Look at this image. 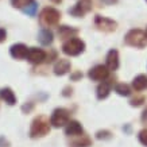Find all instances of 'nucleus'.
<instances>
[{
	"label": "nucleus",
	"mask_w": 147,
	"mask_h": 147,
	"mask_svg": "<svg viewBox=\"0 0 147 147\" xmlns=\"http://www.w3.org/2000/svg\"><path fill=\"white\" fill-rule=\"evenodd\" d=\"M50 132V123L45 116H38L31 123L30 127V136L31 138H40Z\"/></svg>",
	"instance_id": "f257e3e1"
},
{
	"label": "nucleus",
	"mask_w": 147,
	"mask_h": 147,
	"mask_svg": "<svg viewBox=\"0 0 147 147\" xmlns=\"http://www.w3.org/2000/svg\"><path fill=\"white\" fill-rule=\"evenodd\" d=\"M124 42H125V45H128V46L142 49V47H144L147 45V35H146V32H143L142 30L134 28V30H129L125 34Z\"/></svg>",
	"instance_id": "f03ea898"
},
{
	"label": "nucleus",
	"mask_w": 147,
	"mask_h": 147,
	"mask_svg": "<svg viewBox=\"0 0 147 147\" xmlns=\"http://www.w3.org/2000/svg\"><path fill=\"white\" fill-rule=\"evenodd\" d=\"M59 19H61V13H59L58 9L53 8V7H46V8H43L39 15L40 24L45 27L57 26L58 22H59Z\"/></svg>",
	"instance_id": "7ed1b4c3"
},
{
	"label": "nucleus",
	"mask_w": 147,
	"mask_h": 147,
	"mask_svg": "<svg viewBox=\"0 0 147 147\" xmlns=\"http://www.w3.org/2000/svg\"><path fill=\"white\" fill-rule=\"evenodd\" d=\"M84 50H85L84 40L78 39V38H70V39H67L62 46V51L66 54V55H70V57L80 55Z\"/></svg>",
	"instance_id": "20e7f679"
},
{
	"label": "nucleus",
	"mask_w": 147,
	"mask_h": 147,
	"mask_svg": "<svg viewBox=\"0 0 147 147\" xmlns=\"http://www.w3.org/2000/svg\"><path fill=\"white\" fill-rule=\"evenodd\" d=\"M69 119H70V113L67 109L65 108H57L54 109L53 115L50 117V124L55 127V128H59V127H63L69 123Z\"/></svg>",
	"instance_id": "39448f33"
},
{
	"label": "nucleus",
	"mask_w": 147,
	"mask_h": 147,
	"mask_svg": "<svg viewBox=\"0 0 147 147\" xmlns=\"http://www.w3.org/2000/svg\"><path fill=\"white\" fill-rule=\"evenodd\" d=\"M94 24L97 27L100 31H104V32H112L116 30V27H117V23L115 20H112V19H108L105 16H100L97 15L96 19H94Z\"/></svg>",
	"instance_id": "423d86ee"
},
{
	"label": "nucleus",
	"mask_w": 147,
	"mask_h": 147,
	"mask_svg": "<svg viewBox=\"0 0 147 147\" xmlns=\"http://www.w3.org/2000/svg\"><path fill=\"white\" fill-rule=\"evenodd\" d=\"M88 76L93 81H104L109 76V69L107 67V65H96L89 70Z\"/></svg>",
	"instance_id": "0eeeda50"
},
{
	"label": "nucleus",
	"mask_w": 147,
	"mask_h": 147,
	"mask_svg": "<svg viewBox=\"0 0 147 147\" xmlns=\"http://www.w3.org/2000/svg\"><path fill=\"white\" fill-rule=\"evenodd\" d=\"M90 9H92V0H78V3H77L69 12H70L73 16L80 18V16H84L85 13H88Z\"/></svg>",
	"instance_id": "6e6552de"
},
{
	"label": "nucleus",
	"mask_w": 147,
	"mask_h": 147,
	"mask_svg": "<svg viewBox=\"0 0 147 147\" xmlns=\"http://www.w3.org/2000/svg\"><path fill=\"white\" fill-rule=\"evenodd\" d=\"M26 58L28 62L34 63V65H38V63H42L46 59V53L42 49L31 47V49H28V53H27Z\"/></svg>",
	"instance_id": "1a4fd4ad"
},
{
	"label": "nucleus",
	"mask_w": 147,
	"mask_h": 147,
	"mask_svg": "<svg viewBox=\"0 0 147 147\" xmlns=\"http://www.w3.org/2000/svg\"><path fill=\"white\" fill-rule=\"evenodd\" d=\"M27 53H28V49L23 43H16V45H12L9 47V54L15 59H24L27 57Z\"/></svg>",
	"instance_id": "9d476101"
},
{
	"label": "nucleus",
	"mask_w": 147,
	"mask_h": 147,
	"mask_svg": "<svg viewBox=\"0 0 147 147\" xmlns=\"http://www.w3.org/2000/svg\"><path fill=\"white\" fill-rule=\"evenodd\" d=\"M82 132H84L82 125L80 124V121H77V120H69V123L65 127V134L67 136H78Z\"/></svg>",
	"instance_id": "9b49d317"
},
{
	"label": "nucleus",
	"mask_w": 147,
	"mask_h": 147,
	"mask_svg": "<svg viewBox=\"0 0 147 147\" xmlns=\"http://www.w3.org/2000/svg\"><path fill=\"white\" fill-rule=\"evenodd\" d=\"M107 67L109 70H116L119 67V53L117 50L112 49L107 54Z\"/></svg>",
	"instance_id": "f8f14e48"
},
{
	"label": "nucleus",
	"mask_w": 147,
	"mask_h": 147,
	"mask_svg": "<svg viewBox=\"0 0 147 147\" xmlns=\"http://www.w3.org/2000/svg\"><path fill=\"white\" fill-rule=\"evenodd\" d=\"M70 70V61L69 59H58V62L54 65V73L57 74V76H63V74H66L67 71Z\"/></svg>",
	"instance_id": "ddd939ff"
},
{
	"label": "nucleus",
	"mask_w": 147,
	"mask_h": 147,
	"mask_svg": "<svg viewBox=\"0 0 147 147\" xmlns=\"http://www.w3.org/2000/svg\"><path fill=\"white\" fill-rule=\"evenodd\" d=\"M0 98L5 101L8 105H13V104H16V96L15 93L12 92L11 88L8 86H5V88H1L0 89Z\"/></svg>",
	"instance_id": "4468645a"
},
{
	"label": "nucleus",
	"mask_w": 147,
	"mask_h": 147,
	"mask_svg": "<svg viewBox=\"0 0 147 147\" xmlns=\"http://www.w3.org/2000/svg\"><path fill=\"white\" fill-rule=\"evenodd\" d=\"M112 88V82L111 81H102L101 84L97 86V98L98 100H104V98L108 97V94L111 92Z\"/></svg>",
	"instance_id": "2eb2a0df"
},
{
	"label": "nucleus",
	"mask_w": 147,
	"mask_h": 147,
	"mask_svg": "<svg viewBox=\"0 0 147 147\" xmlns=\"http://www.w3.org/2000/svg\"><path fill=\"white\" fill-rule=\"evenodd\" d=\"M78 30L77 28H73V27H69V26H61L58 28V35L61 39H70L73 36L76 35Z\"/></svg>",
	"instance_id": "dca6fc26"
},
{
	"label": "nucleus",
	"mask_w": 147,
	"mask_h": 147,
	"mask_svg": "<svg viewBox=\"0 0 147 147\" xmlns=\"http://www.w3.org/2000/svg\"><path fill=\"white\" fill-rule=\"evenodd\" d=\"M38 39H39V42L42 45H45V46L51 45V42H53V32L50 31L49 28H42L39 31Z\"/></svg>",
	"instance_id": "f3484780"
},
{
	"label": "nucleus",
	"mask_w": 147,
	"mask_h": 147,
	"mask_svg": "<svg viewBox=\"0 0 147 147\" xmlns=\"http://www.w3.org/2000/svg\"><path fill=\"white\" fill-rule=\"evenodd\" d=\"M132 86L135 90H143L147 88V76L144 74H139L138 77H135L132 81Z\"/></svg>",
	"instance_id": "a211bd4d"
},
{
	"label": "nucleus",
	"mask_w": 147,
	"mask_h": 147,
	"mask_svg": "<svg viewBox=\"0 0 147 147\" xmlns=\"http://www.w3.org/2000/svg\"><path fill=\"white\" fill-rule=\"evenodd\" d=\"M90 146V139L85 135H81V139H77V140H73L70 143V147H88Z\"/></svg>",
	"instance_id": "6ab92c4d"
},
{
	"label": "nucleus",
	"mask_w": 147,
	"mask_h": 147,
	"mask_svg": "<svg viewBox=\"0 0 147 147\" xmlns=\"http://www.w3.org/2000/svg\"><path fill=\"white\" fill-rule=\"evenodd\" d=\"M115 92L120 96H129L131 94V88L127 84H117L115 86Z\"/></svg>",
	"instance_id": "aec40b11"
},
{
	"label": "nucleus",
	"mask_w": 147,
	"mask_h": 147,
	"mask_svg": "<svg viewBox=\"0 0 147 147\" xmlns=\"http://www.w3.org/2000/svg\"><path fill=\"white\" fill-rule=\"evenodd\" d=\"M36 9H38V3H36L35 0H32L27 7L23 8V12L26 13V15H28V16H34L36 13Z\"/></svg>",
	"instance_id": "412c9836"
},
{
	"label": "nucleus",
	"mask_w": 147,
	"mask_h": 147,
	"mask_svg": "<svg viewBox=\"0 0 147 147\" xmlns=\"http://www.w3.org/2000/svg\"><path fill=\"white\" fill-rule=\"evenodd\" d=\"M32 0H11V4H12V7H15V8H24V7H27V5L31 3Z\"/></svg>",
	"instance_id": "4be33fe9"
},
{
	"label": "nucleus",
	"mask_w": 147,
	"mask_h": 147,
	"mask_svg": "<svg viewBox=\"0 0 147 147\" xmlns=\"http://www.w3.org/2000/svg\"><path fill=\"white\" fill-rule=\"evenodd\" d=\"M139 142L142 143L143 146L147 147V128L142 129V131L139 132Z\"/></svg>",
	"instance_id": "5701e85b"
},
{
	"label": "nucleus",
	"mask_w": 147,
	"mask_h": 147,
	"mask_svg": "<svg viewBox=\"0 0 147 147\" xmlns=\"http://www.w3.org/2000/svg\"><path fill=\"white\" fill-rule=\"evenodd\" d=\"M129 102H131V105H132V107H139V105H142L143 102H144V97H143V96H140V97L132 98Z\"/></svg>",
	"instance_id": "b1692460"
},
{
	"label": "nucleus",
	"mask_w": 147,
	"mask_h": 147,
	"mask_svg": "<svg viewBox=\"0 0 147 147\" xmlns=\"http://www.w3.org/2000/svg\"><path fill=\"white\" fill-rule=\"evenodd\" d=\"M96 138L97 139H109L111 138V132L109 131H98L96 134Z\"/></svg>",
	"instance_id": "393cba45"
},
{
	"label": "nucleus",
	"mask_w": 147,
	"mask_h": 147,
	"mask_svg": "<svg viewBox=\"0 0 147 147\" xmlns=\"http://www.w3.org/2000/svg\"><path fill=\"white\" fill-rule=\"evenodd\" d=\"M0 147H9L8 140H7L4 136H0Z\"/></svg>",
	"instance_id": "a878e982"
},
{
	"label": "nucleus",
	"mask_w": 147,
	"mask_h": 147,
	"mask_svg": "<svg viewBox=\"0 0 147 147\" xmlns=\"http://www.w3.org/2000/svg\"><path fill=\"white\" fill-rule=\"evenodd\" d=\"M5 38H7V32H5L4 28H0V43L4 42Z\"/></svg>",
	"instance_id": "bb28decb"
},
{
	"label": "nucleus",
	"mask_w": 147,
	"mask_h": 147,
	"mask_svg": "<svg viewBox=\"0 0 147 147\" xmlns=\"http://www.w3.org/2000/svg\"><path fill=\"white\" fill-rule=\"evenodd\" d=\"M142 121L144 123V124H147V108L143 111V113H142Z\"/></svg>",
	"instance_id": "cd10ccee"
},
{
	"label": "nucleus",
	"mask_w": 147,
	"mask_h": 147,
	"mask_svg": "<svg viewBox=\"0 0 147 147\" xmlns=\"http://www.w3.org/2000/svg\"><path fill=\"white\" fill-rule=\"evenodd\" d=\"M80 77H82V74H81L80 71H77L74 74H71V80H77V78H80Z\"/></svg>",
	"instance_id": "c85d7f7f"
},
{
	"label": "nucleus",
	"mask_w": 147,
	"mask_h": 147,
	"mask_svg": "<svg viewBox=\"0 0 147 147\" xmlns=\"http://www.w3.org/2000/svg\"><path fill=\"white\" fill-rule=\"evenodd\" d=\"M51 1H53V3H55V4H58V3H61L62 0H51Z\"/></svg>",
	"instance_id": "c756f323"
},
{
	"label": "nucleus",
	"mask_w": 147,
	"mask_h": 147,
	"mask_svg": "<svg viewBox=\"0 0 147 147\" xmlns=\"http://www.w3.org/2000/svg\"><path fill=\"white\" fill-rule=\"evenodd\" d=\"M146 35H147V31H146Z\"/></svg>",
	"instance_id": "7c9ffc66"
}]
</instances>
